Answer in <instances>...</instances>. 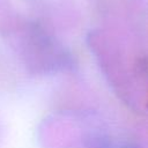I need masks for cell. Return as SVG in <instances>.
Wrapping results in <instances>:
<instances>
[{
	"mask_svg": "<svg viewBox=\"0 0 148 148\" xmlns=\"http://www.w3.org/2000/svg\"><path fill=\"white\" fill-rule=\"evenodd\" d=\"M123 148H138V147H135V146H125V147H123Z\"/></svg>",
	"mask_w": 148,
	"mask_h": 148,
	"instance_id": "6da1fadb",
	"label": "cell"
}]
</instances>
